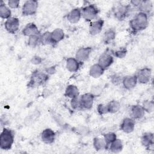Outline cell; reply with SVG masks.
Returning <instances> with one entry per match:
<instances>
[{"label":"cell","mask_w":154,"mask_h":154,"mask_svg":"<svg viewBox=\"0 0 154 154\" xmlns=\"http://www.w3.org/2000/svg\"><path fill=\"white\" fill-rule=\"evenodd\" d=\"M122 82L123 86L125 88L128 90H131L135 87L137 82V78L136 76H127L125 77L123 80Z\"/></svg>","instance_id":"cell-16"},{"label":"cell","mask_w":154,"mask_h":154,"mask_svg":"<svg viewBox=\"0 0 154 154\" xmlns=\"http://www.w3.org/2000/svg\"><path fill=\"white\" fill-rule=\"evenodd\" d=\"M54 68H53L52 67H51V68H49V69L48 70V72H49V73H54Z\"/></svg>","instance_id":"cell-39"},{"label":"cell","mask_w":154,"mask_h":154,"mask_svg":"<svg viewBox=\"0 0 154 154\" xmlns=\"http://www.w3.org/2000/svg\"><path fill=\"white\" fill-rule=\"evenodd\" d=\"M138 7L141 10L140 12L147 14L152 10V4L150 1H141Z\"/></svg>","instance_id":"cell-25"},{"label":"cell","mask_w":154,"mask_h":154,"mask_svg":"<svg viewBox=\"0 0 154 154\" xmlns=\"http://www.w3.org/2000/svg\"><path fill=\"white\" fill-rule=\"evenodd\" d=\"M91 52V48H80L76 52V59L79 62H83L87 60Z\"/></svg>","instance_id":"cell-10"},{"label":"cell","mask_w":154,"mask_h":154,"mask_svg":"<svg viewBox=\"0 0 154 154\" xmlns=\"http://www.w3.org/2000/svg\"><path fill=\"white\" fill-rule=\"evenodd\" d=\"M64 31L60 28H57L51 32V39L52 43H56L64 38Z\"/></svg>","instance_id":"cell-22"},{"label":"cell","mask_w":154,"mask_h":154,"mask_svg":"<svg viewBox=\"0 0 154 154\" xmlns=\"http://www.w3.org/2000/svg\"><path fill=\"white\" fill-rule=\"evenodd\" d=\"M38 7V2L34 0H29L25 2L22 7V14L24 16L34 14Z\"/></svg>","instance_id":"cell-4"},{"label":"cell","mask_w":154,"mask_h":154,"mask_svg":"<svg viewBox=\"0 0 154 154\" xmlns=\"http://www.w3.org/2000/svg\"><path fill=\"white\" fill-rule=\"evenodd\" d=\"M65 96L72 99L79 96V90L76 86L74 85H69L67 87L65 91Z\"/></svg>","instance_id":"cell-23"},{"label":"cell","mask_w":154,"mask_h":154,"mask_svg":"<svg viewBox=\"0 0 154 154\" xmlns=\"http://www.w3.org/2000/svg\"><path fill=\"white\" fill-rule=\"evenodd\" d=\"M82 108L90 109L93 103L94 95L92 93H85L80 96Z\"/></svg>","instance_id":"cell-9"},{"label":"cell","mask_w":154,"mask_h":154,"mask_svg":"<svg viewBox=\"0 0 154 154\" xmlns=\"http://www.w3.org/2000/svg\"><path fill=\"white\" fill-rule=\"evenodd\" d=\"M93 146L96 150H101L106 148L107 145L104 138H95L93 140Z\"/></svg>","instance_id":"cell-27"},{"label":"cell","mask_w":154,"mask_h":154,"mask_svg":"<svg viewBox=\"0 0 154 154\" xmlns=\"http://www.w3.org/2000/svg\"><path fill=\"white\" fill-rule=\"evenodd\" d=\"M116 135L113 132H109L104 135V140L106 143V145H109L116 139Z\"/></svg>","instance_id":"cell-33"},{"label":"cell","mask_w":154,"mask_h":154,"mask_svg":"<svg viewBox=\"0 0 154 154\" xmlns=\"http://www.w3.org/2000/svg\"><path fill=\"white\" fill-rule=\"evenodd\" d=\"M40 43L43 45H48L52 43L51 39V32H45L40 36Z\"/></svg>","instance_id":"cell-30"},{"label":"cell","mask_w":154,"mask_h":154,"mask_svg":"<svg viewBox=\"0 0 154 154\" xmlns=\"http://www.w3.org/2000/svg\"><path fill=\"white\" fill-rule=\"evenodd\" d=\"M71 106L72 107L75 109H81L82 108V103H81V99H80V96H77L75 98L72 99L71 100Z\"/></svg>","instance_id":"cell-31"},{"label":"cell","mask_w":154,"mask_h":154,"mask_svg":"<svg viewBox=\"0 0 154 154\" xmlns=\"http://www.w3.org/2000/svg\"><path fill=\"white\" fill-rule=\"evenodd\" d=\"M79 67V61L76 58H69L66 61V68L71 72H76Z\"/></svg>","instance_id":"cell-19"},{"label":"cell","mask_w":154,"mask_h":154,"mask_svg":"<svg viewBox=\"0 0 154 154\" xmlns=\"http://www.w3.org/2000/svg\"><path fill=\"white\" fill-rule=\"evenodd\" d=\"M19 1L18 0H10L8 2V6L11 8H17L19 5Z\"/></svg>","instance_id":"cell-37"},{"label":"cell","mask_w":154,"mask_h":154,"mask_svg":"<svg viewBox=\"0 0 154 154\" xmlns=\"http://www.w3.org/2000/svg\"><path fill=\"white\" fill-rule=\"evenodd\" d=\"M97 111L100 114H104L108 112V108L106 105L100 104L97 106Z\"/></svg>","instance_id":"cell-35"},{"label":"cell","mask_w":154,"mask_h":154,"mask_svg":"<svg viewBox=\"0 0 154 154\" xmlns=\"http://www.w3.org/2000/svg\"><path fill=\"white\" fill-rule=\"evenodd\" d=\"M131 28L134 31H138L146 29L148 25L147 14L140 12L129 22Z\"/></svg>","instance_id":"cell-1"},{"label":"cell","mask_w":154,"mask_h":154,"mask_svg":"<svg viewBox=\"0 0 154 154\" xmlns=\"http://www.w3.org/2000/svg\"><path fill=\"white\" fill-rule=\"evenodd\" d=\"M11 10L2 1L0 5V16L2 19H8L11 17Z\"/></svg>","instance_id":"cell-26"},{"label":"cell","mask_w":154,"mask_h":154,"mask_svg":"<svg viewBox=\"0 0 154 154\" xmlns=\"http://www.w3.org/2000/svg\"><path fill=\"white\" fill-rule=\"evenodd\" d=\"M104 70H105L99 64H95L91 67L90 69V75L93 78H97L103 74Z\"/></svg>","instance_id":"cell-21"},{"label":"cell","mask_w":154,"mask_h":154,"mask_svg":"<svg viewBox=\"0 0 154 154\" xmlns=\"http://www.w3.org/2000/svg\"><path fill=\"white\" fill-rule=\"evenodd\" d=\"M48 79V76L40 72H34L29 81V85L37 86L44 84Z\"/></svg>","instance_id":"cell-5"},{"label":"cell","mask_w":154,"mask_h":154,"mask_svg":"<svg viewBox=\"0 0 154 154\" xmlns=\"http://www.w3.org/2000/svg\"><path fill=\"white\" fill-rule=\"evenodd\" d=\"M40 43V36L34 35L29 37L28 40V45L31 47H35Z\"/></svg>","instance_id":"cell-32"},{"label":"cell","mask_w":154,"mask_h":154,"mask_svg":"<svg viewBox=\"0 0 154 154\" xmlns=\"http://www.w3.org/2000/svg\"><path fill=\"white\" fill-rule=\"evenodd\" d=\"M81 17V11L79 8L72 10L67 15V20L72 23H77Z\"/></svg>","instance_id":"cell-15"},{"label":"cell","mask_w":154,"mask_h":154,"mask_svg":"<svg viewBox=\"0 0 154 154\" xmlns=\"http://www.w3.org/2000/svg\"><path fill=\"white\" fill-rule=\"evenodd\" d=\"M136 76L137 81L142 84H146L150 80L151 76V70L147 67L140 69Z\"/></svg>","instance_id":"cell-8"},{"label":"cell","mask_w":154,"mask_h":154,"mask_svg":"<svg viewBox=\"0 0 154 154\" xmlns=\"http://www.w3.org/2000/svg\"><path fill=\"white\" fill-rule=\"evenodd\" d=\"M142 107L143 108L144 111L149 112H151L153 110V103L152 101L146 100L143 102Z\"/></svg>","instance_id":"cell-34"},{"label":"cell","mask_w":154,"mask_h":154,"mask_svg":"<svg viewBox=\"0 0 154 154\" xmlns=\"http://www.w3.org/2000/svg\"><path fill=\"white\" fill-rule=\"evenodd\" d=\"M14 141V135L13 132L4 128L0 135V148L3 150L10 149Z\"/></svg>","instance_id":"cell-2"},{"label":"cell","mask_w":154,"mask_h":154,"mask_svg":"<svg viewBox=\"0 0 154 154\" xmlns=\"http://www.w3.org/2000/svg\"><path fill=\"white\" fill-rule=\"evenodd\" d=\"M19 20L16 17H10L5 22L6 30L11 34H14L19 29Z\"/></svg>","instance_id":"cell-6"},{"label":"cell","mask_w":154,"mask_h":154,"mask_svg":"<svg viewBox=\"0 0 154 154\" xmlns=\"http://www.w3.org/2000/svg\"><path fill=\"white\" fill-rule=\"evenodd\" d=\"M126 49L125 48H121L119 51H117L116 52H115L114 55L116 57L122 58L126 55Z\"/></svg>","instance_id":"cell-36"},{"label":"cell","mask_w":154,"mask_h":154,"mask_svg":"<svg viewBox=\"0 0 154 154\" xmlns=\"http://www.w3.org/2000/svg\"><path fill=\"white\" fill-rule=\"evenodd\" d=\"M144 111L142 106L134 105L131 108V116L135 119H140L143 117Z\"/></svg>","instance_id":"cell-20"},{"label":"cell","mask_w":154,"mask_h":154,"mask_svg":"<svg viewBox=\"0 0 154 154\" xmlns=\"http://www.w3.org/2000/svg\"><path fill=\"white\" fill-rule=\"evenodd\" d=\"M113 61L114 59L112 56L111 55V54H109V52L106 51L100 56L98 64L105 70L112 64Z\"/></svg>","instance_id":"cell-7"},{"label":"cell","mask_w":154,"mask_h":154,"mask_svg":"<svg viewBox=\"0 0 154 154\" xmlns=\"http://www.w3.org/2000/svg\"><path fill=\"white\" fill-rule=\"evenodd\" d=\"M103 21L101 19L94 21L89 26V32L91 35H94L99 34L103 27Z\"/></svg>","instance_id":"cell-14"},{"label":"cell","mask_w":154,"mask_h":154,"mask_svg":"<svg viewBox=\"0 0 154 154\" xmlns=\"http://www.w3.org/2000/svg\"><path fill=\"white\" fill-rule=\"evenodd\" d=\"M123 149V144L120 140L116 139L109 144V149L114 153H119Z\"/></svg>","instance_id":"cell-24"},{"label":"cell","mask_w":154,"mask_h":154,"mask_svg":"<svg viewBox=\"0 0 154 154\" xmlns=\"http://www.w3.org/2000/svg\"><path fill=\"white\" fill-rule=\"evenodd\" d=\"M42 61V60L40 57H34L32 60H31V62L32 63L34 64H39Z\"/></svg>","instance_id":"cell-38"},{"label":"cell","mask_w":154,"mask_h":154,"mask_svg":"<svg viewBox=\"0 0 154 154\" xmlns=\"http://www.w3.org/2000/svg\"><path fill=\"white\" fill-rule=\"evenodd\" d=\"M129 10V6L120 5L119 6L115 11V16L119 20H122L128 14Z\"/></svg>","instance_id":"cell-18"},{"label":"cell","mask_w":154,"mask_h":154,"mask_svg":"<svg viewBox=\"0 0 154 154\" xmlns=\"http://www.w3.org/2000/svg\"><path fill=\"white\" fill-rule=\"evenodd\" d=\"M41 138L45 143L51 144L55 140V134L51 129L48 128L43 131L41 134Z\"/></svg>","instance_id":"cell-11"},{"label":"cell","mask_w":154,"mask_h":154,"mask_svg":"<svg viewBox=\"0 0 154 154\" xmlns=\"http://www.w3.org/2000/svg\"><path fill=\"white\" fill-rule=\"evenodd\" d=\"M22 33L24 35L31 37L39 35V31L34 23H28L23 29Z\"/></svg>","instance_id":"cell-12"},{"label":"cell","mask_w":154,"mask_h":154,"mask_svg":"<svg viewBox=\"0 0 154 154\" xmlns=\"http://www.w3.org/2000/svg\"><path fill=\"white\" fill-rule=\"evenodd\" d=\"M116 37V32L112 29H108L106 30L103 35V41L106 44H108L114 39Z\"/></svg>","instance_id":"cell-28"},{"label":"cell","mask_w":154,"mask_h":154,"mask_svg":"<svg viewBox=\"0 0 154 154\" xmlns=\"http://www.w3.org/2000/svg\"><path fill=\"white\" fill-rule=\"evenodd\" d=\"M108 112L115 113L117 112L120 108V104L116 100H112L109 102L107 105Z\"/></svg>","instance_id":"cell-29"},{"label":"cell","mask_w":154,"mask_h":154,"mask_svg":"<svg viewBox=\"0 0 154 154\" xmlns=\"http://www.w3.org/2000/svg\"><path fill=\"white\" fill-rule=\"evenodd\" d=\"M135 127V123L134 121L130 118H125L121 125H120V128L125 133H131L132 132Z\"/></svg>","instance_id":"cell-13"},{"label":"cell","mask_w":154,"mask_h":154,"mask_svg":"<svg viewBox=\"0 0 154 154\" xmlns=\"http://www.w3.org/2000/svg\"><path fill=\"white\" fill-rule=\"evenodd\" d=\"M98 14V10L94 5H89L82 8L81 16L87 21H91L95 19Z\"/></svg>","instance_id":"cell-3"},{"label":"cell","mask_w":154,"mask_h":154,"mask_svg":"<svg viewBox=\"0 0 154 154\" xmlns=\"http://www.w3.org/2000/svg\"><path fill=\"white\" fill-rule=\"evenodd\" d=\"M142 144L147 149L153 145V135L151 132H146L143 134L141 138Z\"/></svg>","instance_id":"cell-17"}]
</instances>
